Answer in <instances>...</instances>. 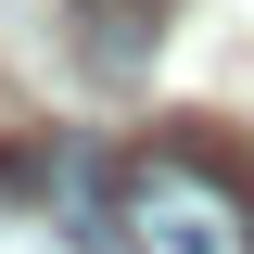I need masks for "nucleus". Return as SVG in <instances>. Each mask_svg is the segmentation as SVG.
<instances>
[{
    "mask_svg": "<svg viewBox=\"0 0 254 254\" xmlns=\"http://www.w3.org/2000/svg\"><path fill=\"white\" fill-rule=\"evenodd\" d=\"M102 229L127 254H254V178L216 140H140L102 178Z\"/></svg>",
    "mask_w": 254,
    "mask_h": 254,
    "instance_id": "1",
    "label": "nucleus"
},
{
    "mask_svg": "<svg viewBox=\"0 0 254 254\" xmlns=\"http://www.w3.org/2000/svg\"><path fill=\"white\" fill-rule=\"evenodd\" d=\"M64 13H76V64L127 89V76L153 64V38H165V13H178V0H64Z\"/></svg>",
    "mask_w": 254,
    "mask_h": 254,
    "instance_id": "2",
    "label": "nucleus"
}]
</instances>
